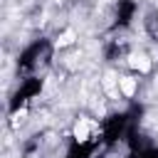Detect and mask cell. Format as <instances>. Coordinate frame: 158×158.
<instances>
[{"label": "cell", "instance_id": "obj_1", "mask_svg": "<svg viewBox=\"0 0 158 158\" xmlns=\"http://www.w3.org/2000/svg\"><path fill=\"white\" fill-rule=\"evenodd\" d=\"M116 84H118L116 72H106V74H104V89L109 91L111 99H118V89H116Z\"/></svg>", "mask_w": 158, "mask_h": 158}, {"label": "cell", "instance_id": "obj_2", "mask_svg": "<svg viewBox=\"0 0 158 158\" xmlns=\"http://www.w3.org/2000/svg\"><path fill=\"white\" fill-rule=\"evenodd\" d=\"M89 128H91V123H89L86 118H79V121H77V126H74V138H77L79 143L89 141Z\"/></svg>", "mask_w": 158, "mask_h": 158}, {"label": "cell", "instance_id": "obj_3", "mask_svg": "<svg viewBox=\"0 0 158 158\" xmlns=\"http://www.w3.org/2000/svg\"><path fill=\"white\" fill-rule=\"evenodd\" d=\"M128 64H131L133 69H138V72H148V69H151V59H148L146 54H131V57H128Z\"/></svg>", "mask_w": 158, "mask_h": 158}, {"label": "cell", "instance_id": "obj_4", "mask_svg": "<svg viewBox=\"0 0 158 158\" xmlns=\"http://www.w3.org/2000/svg\"><path fill=\"white\" fill-rule=\"evenodd\" d=\"M118 89H121L123 96H133V91H136V79H133V77H118Z\"/></svg>", "mask_w": 158, "mask_h": 158}, {"label": "cell", "instance_id": "obj_5", "mask_svg": "<svg viewBox=\"0 0 158 158\" xmlns=\"http://www.w3.org/2000/svg\"><path fill=\"white\" fill-rule=\"evenodd\" d=\"M74 37H77V32H74V30H64V32L57 37V47H67V44H72V42H74Z\"/></svg>", "mask_w": 158, "mask_h": 158}]
</instances>
